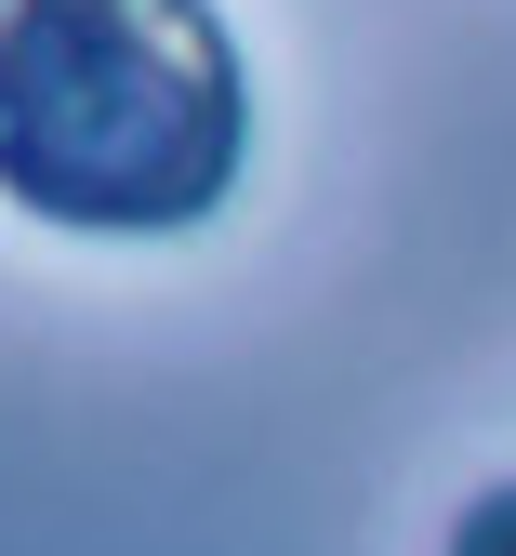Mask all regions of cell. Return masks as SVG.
I'll list each match as a JSON object with an SVG mask.
<instances>
[{
  "mask_svg": "<svg viewBox=\"0 0 516 556\" xmlns=\"http://www.w3.org/2000/svg\"><path fill=\"white\" fill-rule=\"evenodd\" d=\"M252 160L212 0H0V199L66 239H186Z\"/></svg>",
  "mask_w": 516,
  "mask_h": 556,
  "instance_id": "cell-1",
  "label": "cell"
},
{
  "mask_svg": "<svg viewBox=\"0 0 516 556\" xmlns=\"http://www.w3.org/2000/svg\"><path fill=\"white\" fill-rule=\"evenodd\" d=\"M437 556H516V477H490V491L451 517V543H437Z\"/></svg>",
  "mask_w": 516,
  "mask_h": 556,
  "instance_id": "cell-2",
  "label": "cell"
}]
</instances>
